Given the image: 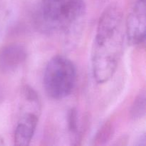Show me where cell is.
Returning a JSON list of instances; mask_svg holds the SVG:
<instances>
[{
	"label": "cell",
	"mask_w": 146,
	"mask_h": 146,
	"mask_svg": "<svg viewBox=\"0 0 146 146\" xmlns=\"http://www.w3.org/2000/svg\"><path fill=\"white\" fill-rule=\"evenodd\" d=\"M76 76V68L69 58L61 55L54 56L44 74L43 83L47 95L56 100L67 97L75 86Z\"/></svg>",
	"instance_id": "7a4b0ae2"
},
{
	"label": "cell",
	"mask_w": 146,
	"mask_h": 146,
	"mask_svg": "<svg viewBox=\"0 0 146 146\" xmlns=\"http://www.w3.org/2000/svg\"><path fill=\"white\" fill-rule=\"evenodd\" d=\"M113 126L111 123L107 122L101 127V129L96 134L94 144L95 145H103L105 144L111 138L113 134Z\"/></svg>",
	"instance_id": "ba28073f"
},
{
	"label": "cell",
	"mask_w": 146,
	"mask_h": 146,
	"mask_svg": "<svg viewBox=\"0 0 146 146\" xmlns=\"http://www.w3.org/2000/svg\"><path fill=\"white\" fill-rule=\"evenodd\" d=\"M38 121V115L34 111H26L18 121L14 134V144L28 145L35 133Z\"/></svg>",
	"instance_id": "8992f818"
},
{
	"label": "cell",
	"mask_w": 146,
	"mask_h": 146,
	"mask_svg": "<svg viewBox=\"0 0 146 146\" xmlns=\"http://www.w3.org/2000/svg\"><path fill=\"white\" fill-rule=\"evenodd\" d=\"M84 0H41L42 21L50 29L67 30L82 17Z\"/></svg>",
	"instance_id": "3957f363"
},
{
	"label": "cell",
	"mask_w": 146,
	"mask_h": 146,
	"mask_svg": "<svg viewBox=\"0 0 146 146\" xmlns=\"http://www.w3.org/2000/svg\"><path fill=\"white\" fill-rule=\"evenodd\" d=\"M145 134H143L141 136H140L139 139H138V143H135L136 145H145Z\"/></svg>",
	"instance_id": "30bf717a"
},
{
	"label": "cell",
	"mask_w": 146,
	"mask_h": 146,
	"mask_svg": "<svg viewBox=\"0 0 146 146\" xmlns=\"http://www.w3.org/2000/svg\"><path fill=\"white\" fill-rule=\"evenodd\" d=\"M123 14L115 6L106 9L99 19L91 55L94 77L98 84L111 79L122 55L124 43Z\"/></svg>",
	"instance_id": "6da1fadb"
},
{
	"label": "cell",
	"mask_w": 146,
	"mask_h": 146,
	"mask_svg": "<svg viewBox=\"0 0 146 146\" xmlns=\"http://www.w3.org/2000/svg\"><path fill=\"white\" fill-rule=\"evenodd\" d=\"M145 114V93L140 92L131 108V117L133 120L141 119Z\"/></svg>",
	"instance_id": "52a82bcc"
},
{
	"label": "cell",
	"mask_w": 146,
	"mask_h": 146,
	"mask_svg": "<svg viewBox=\"0 0 146 146\" xmlns=\"http://www.w3.org/2000/svg\"><path fill=\"white\" fill-rule=\"evenodd\" d=\"M67 123H68V131L71 135L77 138L78 133V114L75 108H71L68 111L67 115Z\"/></svg>",
	"instance_id": "9c48e42d"
},
{
	"label": "cell",
	"mask_w": 146,
	"mask_h": 146,
	"mask_svg": "<svg viewBox=\"0 0 146 146\" xmlns=\"http://www.w3.org/2000/svg\"><path fill=\"white\" fill-rule=\"evenodd\" d=\"M27 51L20 44H10L0 50V70L4 73L16 71L24 64Z\"/></svg>",
	"instance_id": "5b68a950"
},
{
	"label": "cell",
	"mask_w": 146,
	"mask_h": 146,
	"mask_svg": "<svg viewBox=\"0 0 146 146\" xmlns=\"http://www.w3.org/2000/svg\"><path fill=\"white\" fill-rule=\"evenodd\" d=\"M128 41L133 45L144 42L145 38V0H137L128 14L125 24Z\"/></svg>",
	"instance_id": "277c9868"
}]
</instances>
